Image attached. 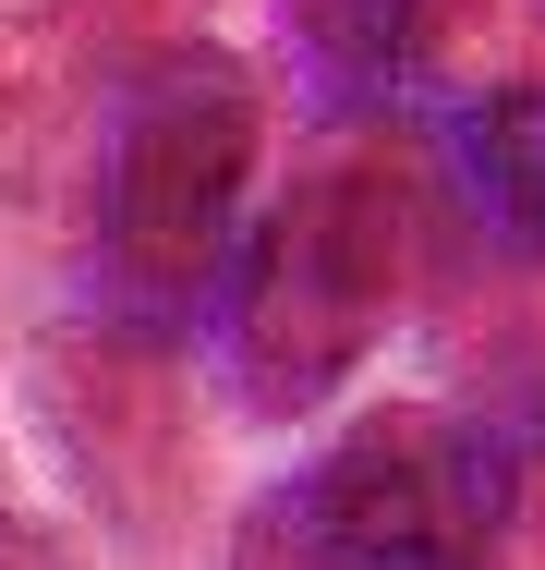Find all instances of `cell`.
I'll list each match as a JSON object with an SVG mask.
<instances>
[{"label": "cell", "instance_id": "1", "mask_svg": "<svg viewBox=\"0 0 545 570\" xmlns=\"http://www.w3.org/2000/svg\"><path fill=\"white\" fill-rule=\"evenodd\" d=\"M413 279V195L376 146L327 134L316 158H291V183L242 219L218 267V376L242 413H316L327 389L364 376V352L388 341Z\"/></svg>", "mask_w": 545, "mask_h": 570}, {"label": "cell", "instance_id": "2", "mask_svg": "<svg viewBox=\"0 0 545 570\" xmlns=\"http://www.w3.org/2000/svg\"><path fill=\"white\" fill-rule=\"evenodd\" d=\"M255 73L230 49H158L121 110H109L98 158V279L133 328H195L218 304V267L255 219Z\"/></svg>", "mask_w": 545, "mask_h": 570}, {"label": "cell", "instance_id": "3", "mask_svg": "<svg viewBox=\"0 0 545 570\" xmlns=\"http://www.w3.org/2000/svg\"><path fill=\"white\" fill-rule=\"evenodd\" d=\"M497 522L509 450L460 413H364L279 485V534L316 570H485Z\"/></svg>", "mask_w": 545, "mask_h": 570}, {"label": "cell", "instance_id": "4", "mask_svg": "<svg viewBox=\"0 0 545 570\" xmlns=\"http://www.w3.org/2000/svg\"><path fill=\"white\" fill-rule=\"evenodd\" d=\"M291 49L327 110H376L436 49V0H291Z\"/></svg>", "mask_w": 545, "mask_h": 570}, {"label": "cell", "instance_id": "5", "mask_svg": "<svg viewBox=\"0 0 545 570\" xmlns=\"http://www.w3.org/2000/svg\"><path fill=\"white\" fill-rule=\"evenodd\" d=\"M460 183L497 243L545 255V86H509L485 110H460Z\"/></svg>", "mask_w": 545, "mask_h": 570}]
</instances>
